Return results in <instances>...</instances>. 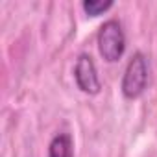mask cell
<instances>
[{
  "label": "cell",
  "mask_w": 157,
  "mask_h": 157,
  "mask_svg": "<svg viewBox=\"0 0 157 157\" xmlns=\"http://www.w3.org/2000/svg\"><path fill=\"white\" fill-rule=\"evenodd\" d=\"M148 74H150V68H148V61L144 57L142 52H137L133 54V57L129 59L126 70H124V76H122V94L124 98L128 100H135L139 98L146 85H148Z\"/></svg>",
  "instance_id": "obj_1"
},
{
  "label": "cell",
  "mask_w": 157,
  "mask_h": 157,
  "mask_svg": "<svg viewBox=\"0 0 157 157\" xmlns=\"http://www.w3.org/2000/svg\"><path fill=\"white\" fill-rule=\"evenodd\" d=\"M98 50H100V56L107 63H115V61H118L124 56L126 35H124V28H122V24L118 21L111 19V21H105L100 26Z\"/></svg>",
  "instance_id": "obj_2"
},
{
  "label": "cell",
  "mask_w": 157,
  "mask_h": 157,
  "mask_svg": "<svg viewBox=\"0 0 157 157\" xmlns=\"http://www.w3.org/2000/svg\"><path fill=\"white\" fill-rule=\"evenodd\" d=\"M74 80H76L78 89L85 94H98L100 93L102 83L98 78V70H96V65L89 54H82L78 57L76 67H74Z\"/></svg>",
  "instance_id": "obj_3"
},
{
  "label": "cell",
  "mask_w": 157,
  "mask_h": 157,
  "mask_svg": "<svg viewBox=\"0 0 157 157\" xmlns=\"http://www.w3.org/2000/svg\"><path fill=\"white\" fill-rule=\"evenodd\" d=\"M48 157H74V142L68 133L56 135L48 144Z\"/></svg>",
  "instance_id": "obj_4"
},
{
  "label": "cell",
  "mask_w": 157,
  "mask_h": 157,
  "mask_svg": "<svg viewBox=\"0 0 157 157\" xmlns=\"http://www.w3.org/2000/svg\"><path fill=\"white\" fill-rule=\"evenodd\" d=\"M82 8L89 17H98V15H104L105 11H109L113 8V2L111 0H105V2H102V0H85Z\"/></svg>",
  "instance_id": "obj_5"
}]
</instances>
